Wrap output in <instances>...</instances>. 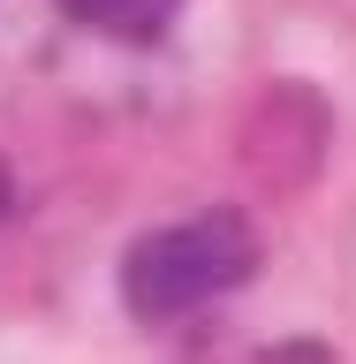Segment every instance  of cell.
I'll return each mask as SVG.
<instances>
[{
	"mask_svg": "<svg viewBox=\"0 0 356 364\" xmlns=\"http://www.w3.org/2000/svg\"><path fill=\"white\" fill-rule=\"evenodd\" d=\"M61 8L91 31H107V38H159L182 0H61Z\"/></svg>",
	"mask_w": 356,
	"mask_h": 364,
	"instance_id": "cell-2",
	"label": "cell"
},
{
	"mask_svg": "<svg viewBox=\"0 0 356 364\" xmlns=\"http://www.w3.org/2000/svg\"><path fill=\"white\" fill-rule=\"evenodd\" d=\"M250 266H258V228L220 205V213L144 235L122 266V296L136 318H182L212 296H227L235 281H250Z\"/></svg>",
	"mask_w": 356,
	"mask_h": 364,
	"instance_id": "cell-1",
	"label": "cell"
},
{
	"mask_svg": "<svg viewBox=\"0 0 356 364\" xmlns=\"http://www.w3.org/2000/svg\"><path fill=\"white\" fill-rule=\"evenodd\" d=\"M8 205H16V182H8V167H0V213H8Z\"/></svg>",
	"mask_w": 356,
	"mask_h": 364,
	"instance_id": "cell-3",
	"label": "cell"
}]
</instances>
